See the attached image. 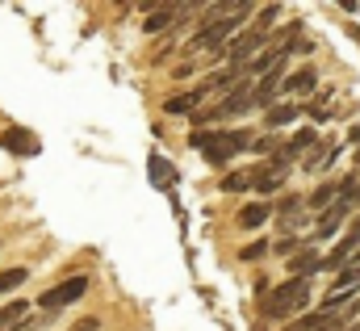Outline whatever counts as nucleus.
Segmentation results:
<instances>
[{"label": "nucleus", "instance_id": "obj_2", "mask_svg": "<svg viewBox=\"0 0 360 331\" xmlns=\"http://www.w3.org/2000/svg\"><path fill=\"white\" fill-rule=\"evenodd\" d=\"M248 13H252V4H239L235 13H226V17H218V21H205V25L188 38V51H214V55H222V51H226V42L243 30Z\"/></svg>", "mask_w": 360, "mask_h": 331}, {"label": "nucleus", "instance_id": "obj_17", "mask_svg": "<svg viewBox=\"0 0 360 331\" xmlns=\"http://www.w3.org/2000/svg\"><path fill=\"white\" fill-rule=\"evenodd\" d=\"M335 315H323V311H314V315H302L297 323H293V331H319V327H327Z\"/></svg>", "mask_w": 360, "mask_h": 331}, {"label": "nucleus", "instance_id": "obj_23", "mask_svg": "<svg viewBox=\"0 0 360 331\" xmlns=\"http://www.w3.org/2000/svg\"><path fill=\"white\" fill-rule=\"evenodd\" d=\"M348 235H352V239H356V244H360V214H356V218H352V227H348Z\"/></svg>", "mask_w": 360, "mask_h": 331}, {"label": "nucleus", "instance_id": "obj_1", "mask_svg": "<svg viewBox=\"0 0 360 331\" xmlns=\"http://www.w3.org/2000/svg\"><path fill=\"white\" fill-rule=\"evenodd\" d=\"M260 289V315H269V319H289V315H297L306 302H310V281H297V277H289L285 285H256Z\"/></svg>", "mask_w": 360, "mask_h": 331}, {"label": "nucleus", "instance_id": "obj_7", "mask_svg": "<svg viewBox=\"0 0 360 331\" xmlns=\"http://www.w3.org/2000/svg\"><path fill=\"white\" fill-rule=\"evenodd\" d=\"M0 147L13 151V156H38V139H34L30 130H21V126H8V130L0 135Z\"/></svg>", "mask_w": 360, "mask_h": 331}, {"label": "nucleus", "instance_id": "obj_12", "mask_svg": "<svg viewBox=\"0 0 360 331\" xmlns=\"http://www.w3.org/2000/svg\"><path fill=\"white\" fill-rule=\"evenodd\" d=\"M205 96H210L205 88H188V92H180V96H168V101H164V109H168V113H188V109H197Z\"/></svg>", "mask_w": 360, "mask_h": 331}, {"label": "nucleus", "instance_id": "obj_5", "mask_svg": "<svg viewBox=\"0 0 360 331\" xmlns=\"http://www.w3.org/2000/svg\"><path fill=\"white\" fill-rule=\"evenodd\" d=\"M260 46H264V34H260V30H239V34L226 42V51H222V55L239 68V63H248V55H256Z\"/></svg>", "mask_w": 360, "mask_h": 331}, {"label": "nucleus", "instance_id": "obj_20", "mask_svg": "<svg viewBox=\"0 0 360 331\" xmlns=\"http://www.w3.org/2000/svg\"><path fill=\"white\" fill-rule=\"evenodd\" d=\"M276 13H281L276 4H269V8H260V13H256V25H252V30H260V34H269V30H272V21H276Z\"/></svg>", "mask_w": 360, "mask_h": 331}, {"label": "nucleus", "instance_id": "obj_19", "mask_svg": "<svg viewBox=\"0 0 360 331\" xmlns=\"http://www.w3.org/2000/svg\"><path fill=\"white\" fill-rule=\"evenodd\" d=\"M340 201H348V206H360V176H348V180L340 185Z\"/></svg>", "mask_w": 360, "mask_h": 331}, {"label": "nucleus", "instance_id": "obj_9", "mask_svg": "<svg viewBox=\"0 0 360 331\" xmlns=\"http://www.w3.org/2000/svg\"><path fill=\"white\" fill-rule=\"evenodd\" d=\"M269 218H272V206H269V201H252V206H243V210H239V218H235V223H239L243 231H260Z\"/></svg>", "mask_w": 360, "mask_h": 331}, {"label": "nucleus", "instance_id": "obj_6", "mask_svg": "<svg viewBox=\"0 0 360 331\" xmlns=\"http://www.w3.org/2000/svg\"><path fill=\"white\" fill-rule=\"evenodd\" d=\"M352 214V206L348 201H335V206H327L323 214H319V227H314V235L319 239H335L340 231H344V218Z\"/></svg>", "mask_w": 360, "mask_h": 331}, {"label": "nucleus", "instance_id": "obj_4", "mask_svg": "<svg viewBox=\"0 0 360 331\" xmlns=\"http://www.w3.org/2000/svg\"><path fill=\"white\" fill-rule=\"evenodd\" d=\"M84 294H89V277L80 273V277H68V281H59L55 289H46V294L38 298V306H42V311H63V306L80 302Z\"/></svg>", "mask_w": 360, "mask_h": 331}, {"label": "nucleus", "instance_id": "obj_11", "mask_svg": "<svg viewBox=\"0 0 360 331\" xmlns=\"http://www.w3.org/2000/svg\"><path fill=\"white\" fill-rule=\"evenodd\" d=\"M281 185H285V172H276V168H269V164L260 168V172H252V189L260 193V201H264L269 193H276Z\"/></svg>", "mask_w": 360, "mask_h": 331}, {"label": "nucleus", "instance_id": "obj_3", "mask_svg": "<svg viewBox=\"0 0 360 331\" xmlns=\"http://www.w3.org/2000/svg\"><path fill=\"white\" fill-rule=\"evenodd\" d=\"M188 143L201 147L210 164H226L235 151H248L252 147V135L248 130H193Z\"/></svg>", "mask_w": 360, "mask_h": 331}, {"label": "nucleus", "instance_id": "obj_21", "mask_svg": "<svg viewBox=\"0 0 360 331\" xmlns=\"http://www.w3.org/2000/svg\"><path fill=\"white\" fill-rule=\"evenodd\" d=\"M260 256H269V239H256V244H248V248L239 251V260H248V264L260 260Z\"/></svg>", "mask_w": 360, "mask_h": 331}, {"label": "nucleus", "instance_id": "obj_8", "mask_svg": "<svg viewBox=\"0 0 360 331\" xmlns=\"http://www.w3.org/2000/svg\"><path fill=\"white\" fill-rule=\"evenodd\" d=\"M314 84H319V72H314V68H297L293 76L281 80V96H310Z\"/></svg>", "mask_w": 360, "mask_h": 331}, {"label": "nucleus", "instance_id": "obj_13", "mask_svg": "<svg viewBox=\"0 0 360 331\" xmlns=\"http://www.w3.org/2000/svg\"><path fill=\"white\" fill-rule=\"evenodd\" d=\"M319 264H323V256L302 251V256H293V260H289V273H293L297 281H310V273H319Z\"/></svg>", "mask_w": 360, "mask_h": 331}, {"label": "nucleus", "instance_id": "obj_14", "mask_svg": "<svg viewBox=\"0 0 360 331\" xmlns=\"http://www.w3.org/2000/svg\"><path fill=\"white\" fill-rule=\"evenodd\" d=\"M293 118H297V105H289V101H285V105H272L269 113H264V126L281 130V126H289Z\"/></svg>", "mask_w": 360, "mask_h": 331}, {"label": "nucleus", "instance_id": "obj_16", "mask_svg": "<svg viewBox=\"0 0 360 331\" xmlns=\"http://www.w3.org/2000/svg\"><path fill=\"white\" fill-rule=\"evenodd\" d=\"M218 189H222V193H243V189H252V172H231Z\"/></svg>", "mask_w": 360, "mask_h": 331}, {"label": "nucleus", "instance_id": "obj_18", "mask_svg": "<svg viewBox=\"0 0 360 331\" xmlns=\"http://www.w3.org/2000/svg\"><path fill=\"white\" fill-rule=\"evenodd\" d=\"M17 285H25V268H4V273H0V294H8V289H17Z\"/></svg>", "mask_w": 360, "mask_h": 331}, {"label": "nucleus", "instance_id": "obj_22", "mask_svg": "<svg viewBox=\"0 0 360 331\" xmlns=\"http://www.w3.org/2000/svg\"><path fill=\"white\" fill-rule=\"evenodd\" d=\"M72 331H96V319H80V323H76Z\"/></svg>", "mask_w": 360, "mask_h": 331}, {"label": "nucleus", "instance_id": "obj_10", "mask_svg": "<svg viewBox=\"0 0 360 331\" xmlns=\"http://www.w3.org/2000/svg\"><path fill=\"white\" fill-rule=\"evenodd\" d=\"M180 13H184V4H164V8H151V13H147V21H143V30H147V34H160V30H168V25L176 21Z\"/></svg>", "mask_w": 360, "mask_h": 331}, {"label": "nucleus", "instance_id": "obj_15", "mask_svg": "<svg viewBox=\"0 0 360 331\" xmlns=\"http://www.w3.org/2000/svg\"><path fill=\"white\" fill-rule=\"evenodd\" d=\"M335 201H340V185H319V189L310 193V210H319V214H323L327 206H335Z\"/></svg>", "mask_w": 360, "mask_h": 331}]
</instances>
